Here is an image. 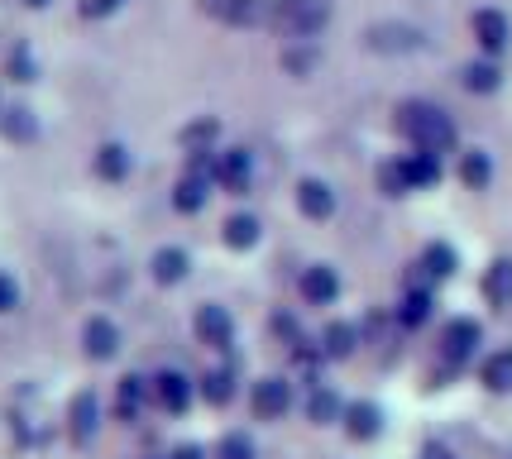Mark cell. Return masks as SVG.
<instances>
[{
	"label": "cell",
	"mask_w": 512,
	"mask_h": 459,
	"mask_svg": "<svg viewBox=\"0 0 512 459\" xmlns=\"http://www.w3.org/2000/svg\"><path fill=\"white\" fill-rule=\"evenodd\" d=\"M474 39L484 53H503L508 48V15L503 10H479L474 15Z\"/></svg>",
	"instance_id": "cell-14"
},
{
	"label": "cell",
	"mask_w": 512,
	"mask_h": 459,
	"mask_svg": "<svg viewBox=\"0 0 512 459\" xmlns=\"http://www.w3.org/2000/svg\"><path fill=\"white\" fill-rule=\"evenodd\" d=\"M498 82H503V72L493 63H469L465 67V87L479 91V96H484V91H498Z\"/></svg>",
	"instance_id": "cell-30"
},
{
	"label": "cell",
	"mask_w": 512,
	"mask_h": 459,
	"mask_svg": "<svg viewBox=\"0 0 512 459\" xmlns=\"http://www.w3.org/2000/svg\"><path fill=\"white\" fill-rule=\"evenodd\" d=\"M402 177H407V192H412V187H436V182H441V158L407 153V158H402Z\"/></svg>",
	"instance_id": "cell-17"
},
{
	"label": "cell",
	"mask_w": 512,
	"mask_h": 459,
	"mask_svg": "<svg viewBox=\"0 0 512 459\" xmlns=\"http://www.w3.org/2000/svg\"><path fill=\"white\" fill-rule=\"evenodd\" d=\"M398 125L402 134L417 144V153H431V158H441V153L455 149V120H450L441 106H426V101H407L398 110Z\"/></svg>",
	"instance_id": "cell-1"
},
{
	"label": "cell",
	"mask_w": 512,
	"mask_h": 459,
	"mask_svg": "<svg viewBox=\"0 0 512 459\" xmlns=\"http://www.w3.org/2000/svg\"><path fill=\"white\" fill-rule=\"evenodd\" d=\"M355 345H359V330L345 326V321H331V326L321 330V354H326V359H350Z\"/></svg>",
	"instance_id": "cell-18"
},
{
	"label": "cell",
	"mask_w": 512,
	"mask_h": 459,
	"mask_svg": "<svg viewBox=\"0 0 512 459\" xmlns=\"http://www.w3.org/2000/svg\"><path fill=\"white\" fill-rule=\"evenodd\" d=\"M283 63H288L292 72H312V67H316V53H312V48H292Z\"/></svg>",
	"instance_id": "cell-38"
},
{
	"label": "cell",
	"mask_w": 512,
	"mask_h": 459,
	"mask_svg": "<svg viewBox=\"0 0 512 459\" xmlns=\"http://www.w3.org/2000/svg\"><path fill=\"white\" fill-rule=\"evenodd\" d=\"M489 177H493L489 153H484V149L460 153V182H465V187H474V192H484V187H489Z\"/></svg>",
	"instance_id": "cell-22"
},
{
	"label": "cell",
	"mask_w": 512,
	"mask_h": 459,
	"mask_svg": "<svg viewBox=\"0 0 512 459\" xmlns=\"http://www.w3.org/2000/svg\"><path fill=\"white\" fill-rule=\"evenodd\" d=\"M455 249L450 244H426V254H422V268H426V278H450L455 273Z\"/></svg>",
	"instance_id": "cell-26"
},
{
	"label": "cell",
	"mask_w": 512,
	"mask_h": 459,
	"mask_svg": "<svg viewBox=\"0 0 512 459\" xmlns=\"http://www.w3.org/2000/svg\"><path fill=\"white\" fill-rule=\"evenodd\" d=\"M24 5H29V10H44L48 0H24Z\"/></svg>",
	"instance_id": "cell-41"
},
{
	"label": "cell",
	"mask_w": 512,
	"mask_h": 459,
	"mask_svg": "<svg viewBox=\"0 0 512 459\" xmlns=\"http://www.w3.org/2000/svg\"><path fill=\"white\" fill-rule=\"evenodd\" d=\"M302 297H307L312 306H331L335 297H340V278H335V268H326V263L307 268V273H302Z\"/></svg>",
	"instance_id": "cell-13"
},
{
	"label": "cell",
	"mask_w": 512,
	"mask_h": 459,
	"mask_svg": "<svg viewBox=\"0 0 512 459\" xmlns=\"http://www.w3.org/2000/svg\"><path fill=\"white\" fill-rule=\"evenodd\" d=\"M154 397L163 412H187V402H192V378L178 369H163L154 378Z\"/></svg>",
	"instance_id": "cell-8"
},
{
	"label": "cell",
	"mask_w": 512,
	"mask_h": 459,
	"mask_svg": "<svg viewBox=\"0 0 512 459\" xmlns=\"http://www.w3.org/2000/svg\"><path fill=\"white\" fill-rule=\"evenodd\" d=\"M197 335H201V345L225 350V345H230V335H235L230 311H225V306H201V311H197Z\"/></svg>",
	"instance_id": "cell-9"
},
{
	"label": "cell",
	"mask_w": 512,
	"mask_h": 459,
	"mask_svg": "<svg viewBox=\"0 0 512 459\" xmlns=\"http://www.w3.org/2000/svg\"><path fill=\"white\" fill-rule=\"evenodd\" d=\"M426 459H450V455L441 450V445H431V450H426Z\"/></svg>",
	"instance_id": "cell-40"
},
{
	"label": "cell",
	"mask_w": 512,
	"mask_h": 459,
	"mask_svg": "<svg viewBox=\"0 0 512 459\" xmlns=\"http://www.w3.org/2000/svg\"><path fill=\"white\" fill-rule=\"evenodd\" d=\"M82 345H87L91 359H115L120 354V330L106 316H91L87 326H82Z\"/></svg>",
	"instance_id": "cell-10"
},
{
	"label": "cell",
	"mask_w": 512,
	"mask_h": 459,
	"mask_svg": "<svg viewBox=\"0 0 512 459\" xmlns=\"http://www.w3.org/2000/svg\"><path fill=\"white\" fill-rule=\"evenodd\" d=\"M0 134L10 144H29V139H39V115L29 106H5L0 110Z\"/></svg>",
	"instance_id": "cell-15"
},
{
	"label": "cell",
	"mask_w": 512,
	"mask_h": 459,
	"mask_svg": "<svg viewBox=\"0 0 512 459\" xmlns=\"http://www.w3.org/2000/svg\"><path fill=\"white\" fill-rule=\"evenodd\" d=\"M96 426H101V402L96 393H77L72 397V407H67V431L77 445H91L96 440Z\"/></svg>",
	"instance_id": "cell-6"
},
{
	"label": "cell",
	"mask_w": 512,
	"mask_h": 459,
	"mask_svg": "<svg viewBox=\"0 0 512 459\" xmlns=\"http://www.w3.org/2000/svg\"><path fill=\"white\" fill-rule=\"evenodd\" d=\"M139 402H144V378H125V383H120V407H115V412L134 416L139 412Z\"/></svg>",
	"instance_id": "cell-31"
},
{
	"label": "cell",
	"mask_w": 512,
	"mask_h": 459,
	"mask_svg": "<svg viewBox=\"0 0 512 459\" xmlns=\"http://www.w3.org/2000/svg\"><path fill=\"white\" fill-rule=\"evenodd\" d=\"M221 459H259V455H254V440H249L245 431H230V436L221 440Z\"/></svg>",
	"instance_id": "cell-32"
},
{
	"label": "cell",
	"mask_w": 512,
	"mask_h": 459,
	"mask_svg": "<svg viewBox=\"0 0 512 459\" xmlns=\"http://www.w3.org/2000/svg\"><path fill=\"white\" fill-rule=\"evenodd\" d=\"M426 316H431V292H407V297H402V306H398V321L402 326H422Z\"/></svg>",
	"instance_id": "cell-28"
},
{
	"label": "cell",
	"mask_w": 512,
	"mask_h": 459,
	"mask_svg": "<svg viewBox=\"0 0 512 459\" xmlns=\"http://www.w3.org/2000/svg\"><path fill=\"white\" fill-rule=\"evenodd\" d=\"M201 397L211 402V407H225L230 397H235V373L230 369H211L201 378Z\"/></svg>",
	"instance_id": "cell-25"
},
{
	"label": "cell",
	"mask_w": 512,
	"mask_h": 459,
	"mask_svg": "<svg viewBox=\"0 0 512 459\" xmlns=\"http://www.w3.org/2000/svg\"><path fill=\"white\" fill-rule=\"evenodd\" d=\"M125 0H77V10L87 15V20H106V15H115Z\"/></svg>",
	"instance_id": "cell-36"
},
{
	"label": "cell",
	"mask_w": 512,
	"mask_h": 459,
	"mask_svg": "<svg viewBox=\"0 0 512 459\" xmlns=\"http://www.w3.org/2000/svg\"><path fill=\"white\" fill-rule=\"evenodd\" d=\"M96 177L125 182V177H130V149H125V144H101V149H96Z\"/></svg>",
	"instance_id": "cell-19"
},
{
	"label": "cell",
	"mask_w": 512,
	"mask_h": 459,
	"mask_svg": "<svg viewBox=\"0 0 512 459\" xmlns=\"http://www.w3.org/2000/svg\"><path fill=\"white\" fill-rule=\"evenodd\" d=\"M173 206H178V211H201V206H206V177H182L178 182V192H173Z\"/></svg>",
	"instance_id": "cell-27"
},
{
	"label": "cell",
	"mask_w": 512,
	"mask_h": 459,
	"mask_svg": "<svg viewBox=\"0 0 512 459\" xmlns=\"http://www.w3.org/2000/svg\"><path fill=\"white\" fill-rule=\"evenodd\" d=\"M149 268H154V278H158V283H168V287H173V283H182V278H187V268H192V259H187L182 249H158Z\"/></svg>",
	"instance_id": "cell-23"
},
{
	"label": "cell",
	"mask_w": 512,
	"mask_h": 459,
	"mask_svg": "<svg viewBox=\"0 0 512 459\" xmlns=\"http://www.w3.org/2000/svg\"><path fill=\"white\" fill-rule=\"evenodd\" d=\"M364 44L374 53H417L426 44V34L417 24H402V20H388V24H369L364 29Z\"/></svg>",
	"instance_id": "cell-4"
},
{
	"label": "cell",
	"mask_w": 512,
	"mask_h": 459,
	"mask_svg": "<svg viewBox=\"0 0 512 459\" xmlns=\"http://www.w3.org/2000/svg\"><path fill=\"white\" fill-rule=\"evenodd\" d=\"M484 297H489L493 306H512V259H498L484 273Z\"/></svg>",
	"instance_id": "cell-21"
},
{
	"label": "cell",
	"mask_w": 512,
	"mask_h": 459,
	"mask_svg": "<svg viewBox=\"0 0 512 459\" xmlns=\"http://www.w3.org/2000/svg\"><path fill=\"white\" fill-rule=\"evenodd\" d=\"M297 206H302V216L307 220H331L335 216V192L326 187V182L307 177V182L297 187Z\"/></svg>",
	"instance_id": "cell-12"
},
{
	"label": "cell",
	"mask_w": 512,
	"mask_h": 459,
	"mask_svg": "<svg viewBox=\"0 0 512 459\" xmlns=\"http://www.w3.org/2000/svg\"><path fill=\"white\" fill-rule=\"evenodd\" d=\"M340 412H345V407H340V397L326 393V388H316L312 402H307V416H312L316 426H331V421H335Z\"/></svg>",
	"instance_id": "cell-29"
},
{
	"label": "cell",
	"mask_w": 512,
	"mask_h": 459,
	"mask_svg": "<svg viewBox=\"0 0 512 459\" xmlns=\"http://www.w3.org/2000/svg\"><path fill=\"white\" fill-rule=\"evenodd\" d=\"M379 187L388 197H402L407 192V177H402V163H383L379 168Z\"/></svg>",
	"instance_id": "cell-34"
},
{
	"label": "cell",
	"mask_w": 512,
	"mask_h": 459,
	"mask_svg": "<svg viewBox=\"0 0 512 459\" xmlns=\"http://www.w3.org/2000/svg\"><path fill=\"white\" fill-rule=\"evenodd\" d=\"M20 306V283L10 273H0V311H15Z\"/></svg>",
	"instance_id": "cell-37"
},
{
	"label": "cell",
	"mask_w": 512,
	"mask_h": 459,
	"mask_svg": "<svg viewBox=\"0 0 512 459\" xmlns=\"http://www.w3.org/2000/svg\"><path fill=\"white\" fill-rule=\"evenodd\" d=\"M221 240L230 244V249H254L259 244V220L254 216H230L221 230Z\"/></svg>",
	"instance_id": "cell-24"
},
{
	"label": "cell",
	"mask_w": 512,
	"mask_h": 459,
	"mask_svg": "<svg viewBox=\"0 0 512 459\" xmlns=\"http://www.w3.org/2000/svg\"><path fill=\"white\" fill-rule=\"evenodd\" d=\"M211 139H216V120H197V125H187V130H182V144H187L192 153H197L201 144H211Z\"/></svg>",
	"instance_id": "cell-33"
},
{
	"label": "cell",
	"mask_w": 512,
	"mask_h": 459,
	"mask_svg": "<svg viewBox=\"0 0 512 459\" xmlns=\"http://www.w3.org/2000/svg\"><path fill=\"white\" fill-rule=\"evenodd\" d=\"M211 20L235 24V29H254V24L273 20V0H197Z\"/></svg>",
	"instance_id": "cell-3"
},
{
	"label": "cell",
	"mask_w": 512,
	"mask_h": 459,
	"mask_svg": "<svg viewBox=\"0 0 512 459\" xmlns=\"http://www.w3.org/2000/svg\"><path fill=\"white\" fill-rule=\"evenodd\" d=\"M479 321H469V316H460V321H450L446 335H441V354H446L450 364H465L469 354L479 350Z\"/></svg>",
	"instance_id": "cell-7"
},
{
	"label": "cell",
	"mask_w": 512,
	"mask_h": 459,
	"mask_svg": "<svg viewBox=\"0 0 512 459\" xmlns=\"http://www.w3.org/2000/svg\"><path fill=\"white\" fill-rule=\"evenodd\" d=\"M173 459H201V450H197V445H178V450H173Z\"/></svg>",
	"instance_id": "cell-39"
},
{
	"label": "cell",
	"mask_w": 512,
	"mask_h": 459,
	"mask_svg": "<svg viewBox=\"0 0 512 459\" xmlns=\"http://www.w3.org/2000/svg\"><path fill=\"white\" fill-rule=\"evenodd\" d=\"M10 77H15V82H34V77H39V72H34V58H29V48H15V53H10Z\"/></svg>",
	"instance_id": "cell-35"
},
{
	"label": "cell",
	"mask_w": 512,
	"mask_h": 459,
	"mask_svg": "<svg viewBox=\"0 0 512 459\" xmlns=\"http://www.w3.org/2000/svg\"><path fill=\"white\" fill-rule=\"evenodd\" d=\"M345 431L355 440H374L383 431V412L374 402H355V407H345Z\"/></svg>",
	"instance_id": "cell-16"
},
{
	"label": "cell",
	"mask_w": 512,
	"mask_h": 459,
	"mask_svg": "<svg viewBox=\"0 0 512 459\" xmlns=\"http://www.w3.org/2000/svg\"><path fill=\"white\" fill-rule=\"evenodd\" d=\"M479 378H484V388L489 393H512V350H498L484 359V369H479Z\"/></svg>",
	"instance_id": "cell-20"
},
{
	"label": "cell",
	"mask_w": 512,
	"mask_h": 459,
	"mask_svg": "<svg viewBox=\"0 0 512 459\" xmlns=\"http://www.w3.org/2000/svg\"><path fill=\"white\" fill-rule=\"evenodd\" d=\"M249 407L259 421H278V416L292 407V388L283 378H264V383H254V397H249Z\"/></svg>",
	"instance_id": "cell-5"
},
{
	"label": "cell",
	"mask_w": 512,
	"mask_h": 459,
	"mask_svg": "<svg viewBox=\"0 0 512 459\" xmlns=\"http://www.w3.org/2000/svg\"><path fill=\"white\" fill-rule=\"evenodd\" d=\"M273 24L288 39H316L331 24V0H278L273 5Z\"/></svg>",
	"instance_id": "cell-2"
},
{
	"label": "cell",
	"mask_w": 512,
	"mask_h": 459,
	"mask_svg": "<svg viewBox=\"0 0 512 459\" xmlns=\"http://www.w3.org/2000/svg\"><path fill=\"white\" fill-rule=\"evenodd\" d=\"M216 182H221L225 192L245 197V192H249V153L245 149L221 153V158H216Z\"/></svg>",
	"instance_id": "cell-11"
}]
</instances>
